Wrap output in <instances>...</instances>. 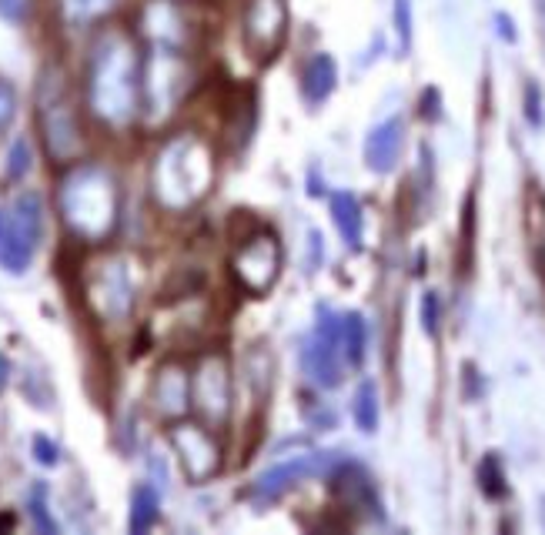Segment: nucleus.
Masks as SVG:
<instances>
[{
    "mask_svg": "<svg viewBox=\"0 0 545 535\" xmlns=\"http://www.w3.org/2000/svg\"><path fill=\"white\" fill-rule=\"evenodd\" d=\"M87 114L107 131L141 118V37L121 24H101L84 61Z\"/></svg>",
    "mask_w": 545,
    "mask_h": 535,
    "instance_id": "f257e3e1",
    "label": "nucleus"
},
{
    "mask_svg": "<svg viewBox=\"0 0 545 535\" xmlns=\"http://www.w3.org/2000/svg\"><path fill=\"white\" fill-rule=\"evenodd\" d=\"M57 208L77 241H104L118 228L121 194L104 164H71L57 184Z\"/></svg>",
    "mask_w": 545,
    "mask_h": 535,
    "instance_id": "f03ea898",
    "label": "nucleus"
},
{
    "mask_svg": "<svg viewBox=\"0 0 545 535\" xmlns=\"http://www.w3.org/2000/svg\"><path fill=\"white\" fill-rule=\"evenodd\" d=\"M214 181V154L194 134L171 138L154 158L151 168V191L161 208L184 211L198 204L211 191Z\"/></svg>",
    "mask_w": 545,
    "mask_h": 535,
    "instance_id": "7ed1b4c3",
    "label": "nucleus"
},
{
    "mask_svg": "<svg viewBox=\"0 0 545 535\" xmlns=\"http://www.w3.org/2000/svg\"><path fill=\"white\" fill-rule=\"evenodd\" d=\"M37 124H41L47 158L57 164L81 161L87 134L81 124V111H77L71 77L61 64H47L37 77Z\"/></svg>",
    "mask_w": 545,
    "mask_h": 535,
    "instance_id": "20e7f679",
    "label": "nucleus"
},
{
    "mask_svg": "<svg viewBox=\"0 0 545 535\" xmlns=\"http://www.w3.org/2000/svg\"><path fill=\"white\" fill-rule=\"evenodd\" d=\"M191 91V51L141 44V118L161 128Z\"/></svg>",
    "mask_w": 545,
    "mask_h": 535,
    "instance_id": "39448f33",
    "label": "nucleus"
},
{
    "mask_svg": "<svg viewBox=\"0 0 545 535\" xmlns=\"http://www.w3.org/2000/svg\"><path fill=\"white\" fill-rule=\"evenodd\" d=\"M44 235V201L37 191H24L0 208V268L11 275H24L31 268Z\"/></svg>",
    "mask_w": 545,
    "mask_h": 535,
    "instance_id": "423d86ee",
    "label": "nucleus"
},
{
    "mask_svg": "<svg viewBox=\"0 0 545 535\" xmlns=\"http://www.w3.org/2000/svg\"><path fill=\"white\" fill-rule=\"evenodd\" d=\"M288 41V4L285 0H248L241 11V44L251 61L268 64Z\"/></svg>",
    "mask_w": 545,
    "mask_h": 535,
    "instance_id": "0eeeda50",
    "label": "nucleus"
},
{
    "mask_svg": "<svg viewBox=\"0 0 545 535\" xmlns=\"http://www.w3.org/2000/svg\"><path fill=\"white\" fill-rule=\"evenodd\" d=\"M231 275L241 291L265 295L281 275V245L275 231H251L245 241H238L235 255H231Z\"/></svg>",
    "mask_w": 545,
    "mask_h": 535,
    "instance_id": "6e6552de",
    "label": "nucleus"
},
{
    "mask_svg": "<svg viewBox=\"0 0 545 535\" xmlns=\"http://www.w3.org/2000/svg\"><path fill=\"white\" fill-rule=\"evenodd\" d=\"M191 402L198 405L208 428H221L231 415V365L221 352L201 358L191 378Z\"/></svg>",
    "mask_w": 545,
    "mask_h": 535,
    "instance_id": "1a4fd4ad",
    "label": "nucleus"
},
{
    "mask_svg": "<svg viewBox=\"0 0 545 535\" xmlns=\"http://www.w3.org/2000/svg\"><path fill=\"white\" fill-rule=\"evenodd\" d=\"M87 298H91L94 311L104 321H124L131 315L134 298H138V285H134V275L124 258H111L104 265H97L91 275V285H87Z\"/></svg>",
    "mask_w": 545,
    "mask_h": 535,
    "instance_id": "9d476101",
    "label": "nucleus"
},
{
    "mask_svg": "<svg viewBox=\"0 0 545 535\" xmlns=\"http://www.w3.org/2000/svg\"><path fill=\"white\" fill-rule=\"evenodd\" d=\"M171 445H174V452H178L181 469L191 482L211 479V475L221 469V445L211 435L208 425H194V422L174 425Z\"/></svg>",
    "mask_w": 545,
    "mask_h": 535,
    "instance_id": "9b49d317",
    "label": "nucleus"
},
{
    "mask_svg": "<svg viewBox=\"0 0 545 535\" xmlns=\"http://www.w3.org/2000/svg\"><path fill=\"white\" fill-rule=\"evenodd\" d=\"M151 402L164 418H181L191 402V378L181 365H164L154 375Z\"/></svg>",
    "mask_w": 545,
    "mask_h": 535,
    "instance_id": "f8f14e48",
    "label": "nucleus"
},
{
    "mask_svg": "<svg viewBox=\"0 0 545 535\" xmlns=\"http://www.w3.org/2000/svg\"><path fill=\"white\" fill-rule=\"evenodd\" d=\"M308 372L321 385H335L338 378V325L335 321H321L318 338L308 348Z\"/></svg>",
    "mask_w": 545,
    "mask_h": 535,
    "instance_id": "ddd939ff",
    "label": "nucleus"
},
{
    "mask_svg": "<svg viewBox=\"0 0 545 535\" xmlns=\"http://www.w3.org/2000/svg\"><path fill=\"white\" fill-rule=\"evenodd\" d=\"M311 472V462L308 459H295V462H285V465H275V469H268L265 475H258L255 479V502H275L281 492H288L291 485H295L301 475Z\"/></svg>",
    "mask_w": 545,
    "mask_h": 535,
    "instance_id": "4468645a",
    "label": "nucleus"
},
{
    "mask_svg": "<svg viewBox=\"0 0 545 535\" xmlns=\"http://www.w3.org/2000/svg\"><path fill=\"white\" fill-rule=\"evenodd\" d=\"M335 81H338L335 61L328 54H315L305 64V74H301V91H305V97H308L311 104H321L328 94H332Z\"/></svg>",
    "mask_w": 545,
    "mask_h": 535,
    "instance_id": "2eb2a0df",
    "label": "nucleus"
},
{
    "mask_svg": "<svg viewBox=\"0 0 545 535\" xmlns=\"http://www.w3.org/2000/svg\"><path fill=\"white\" fill-rule=\"evenodd\" d=\"M118 4L121 0H61V11L74 27H91L101 24Z\"/></svg>",
    "mask_w": 545,
    "mask_h": 535,
    "instance_id": "dca6fc26",
    "label": "nucleus"
},
{
    "mask_svg": "<svg viewBox=\"0 0 545 535\" xmlns=\"http://www.w3.org/2000/svg\"><path fill=\"white\" fill-rule=\"evenodd\" d=\"M398 141H402L398 124H385V128H378L372 138H368V161H372V168L378 171L392 168L398 158Z\"/></svg>",
    "mask_w": 545,
    "mask_h": 535,
    "instance_id": "f3484780",
    "label": "nucleus"
},
{
    "mask_svg": "<svg viewBox=\"0 0 545 535\" xmlns=\"http://www.w3.org/2000/svg\"><path fill=\"white\" fill-rule=\"evenodd\" d=\"M158 509H161L158 489H151V485H138L131 495V532H148L151 525L158 522Z\"/></svg>",
    "mask_w": 545,
    "mask_h": 535,
    "instance_id": "a211bd4d",
    "label": "nucleus"
},
{
    "mask_svg": "<svg viewBox=\"0 0 545 535\" xmlns=\"http://www.w3.org/2000/svg\"><path fill=\"white\" fill-rule=\"evenodd\" d=\"M332 208H335V225L342 228V235L352 241V245H358V235H362V214H358V201L352 198V194H338Z\"/></svg>",
    "mask_w": 545,
    "mask_h": 535,
    "instance_id": "6ab92c4d",
    "label": "nucleus"
},
{
    "mask_svg": "<svg viewBox=\"0 0 545 535\" xmlns=\"http://www.w3.org/2000/svg\"><path fill=\"white\" fill-rule=\"evenodd\" d=\"M34 168V151H31V141L27 138H17L7 151V178L11 181H24L27 171Z\"/></svg>",
    "mask_w": 545,
    "mask_h": 535,
    "instance_id": "aec40b11",
    "label": "nucleus"
},
{
    "mask_svg": "<svg viewBox=\"0 0 545 535\" xmlns=\"http://www.w3.org/2000/svg\"><path fill=\"white\" fill-rule=\"evenodd\" d=\"M27 512H31V519L41 532H57V522L51 519V509H47V489H44V485H34L31 495H27Z\"/></svg>",
    "mask_w": 545,
    "mask_h": 535,
    "instance_id": "412c9836",
    "label": "nucleus"
},
{
    "mask_svg": "<svg viewBox=\"0 0 545 535\" xmlns=\"http://www.w3.org/2000/svg\"><path fill=\"white\" fill-rule=\"evenodd\" d=\"M17 118V87L11 77H0V134L14 124Z\"/></svg>",
    "mask_w": 545,
    "mask_h": 535,
    "instance_id": "4be33fe9",
    "label": "nucleus"
},
{
    "mask_svg": "<svg viewBox=\"0 0 545 535\" xmlns=\"http://www.w3.org/2000/svg\"><path fill=\"white\" fill-rule=\"evenodd\" d=\"M37 0H0V17L11 24H24L31 17Z\"/></svg>",
    "mask_w": 545,
    "mask_h": 535,
    "instance_id": "5701e85b",
    "label": "nucleus"
},
{
    "mask_svg": "<svg viewBox=\"0 0 545 535\" xmlns=\"http://www.w3.org/2000/svg\"><path fill=\"white\" fill-rule=\"evenodd\" d=\"M355 415H358V425H362L365 432H372V428H375V392H372V385L362 388V395H358Z\"/></svg>",
    "mask_w": 545,
    "mask_h": 535,
    "instance_id": "b1692460",
    "label": "nucleus"
},
{
    "mask_svg": "<svg viewBox=\"0 0 545 535\" xmlns=\"http://www.w3.org/2000/svg\"><path fill=\"white\" fill-rule=\"evenodd\" d=\"M345 338H348V352H352V362L362 358V348H365V328L358 318H348L345 321Z\"/></svg>",
    "mask_w": 545,
    "mask_h": 535,
    "instance_id": "393cba45",
    "label": "nucleus"
},
{
    "mask_svg": "<svg viewBox=\"0 0 545 535\" xmlns=\"http://www.w3.org/2000/svg\"><path fill=\"white\" fill-rule=\"evenodd\" d=\"M31 449H34V459L41 462V465H57V462H61V449H57L51 439H44V435H37V439L31 442Z\"/></svg>",
    "mask_w": 545,
    "mask_h": 535,
    "instance_id": "a878e982",
    "label": "nucleus"
},
{
    "mask_svg": "<svg viewBox=\"0 0 545 535\" xmlns=\"http://www.w3.org/2000/svg\"><path fill=\"white\" fill-rule=\"evenodd\" d=\"M482 479H485V492H489V495H502V472L495 475V462L492 459L482 465Z\"/></svg>",
    "mask_w": 545,
    "mask_h": 535,
    "instance_id": "bb28decb",
    "label": "nucleus"
},
{
    "mask_svg": "<svg viewBox=\"0 0 545 535\" xmlns=\"http://www.w3.org/2000/svg\"><path fill=\"white\" fill-rule=\"evenodd\" d=\"M7 382H11V362H7V358L0 355V392L7 388Z\"/></svg>",
    "mask_w": 545,
    "mask_h": 535,
    "instance_id": "cd10ccee",
    "label": "nucleus"
}]
</instances>
